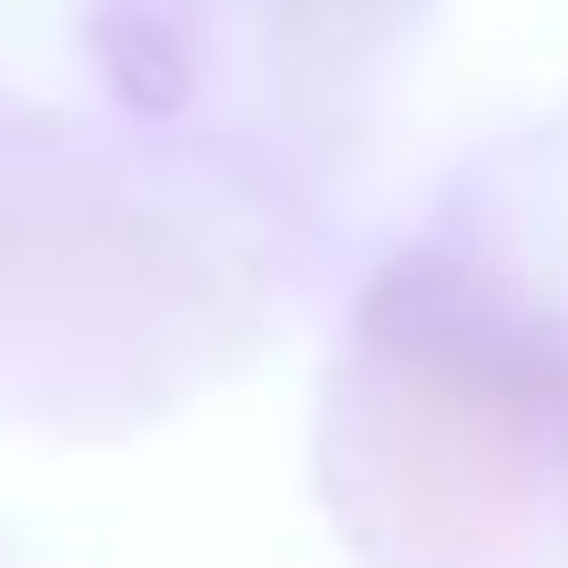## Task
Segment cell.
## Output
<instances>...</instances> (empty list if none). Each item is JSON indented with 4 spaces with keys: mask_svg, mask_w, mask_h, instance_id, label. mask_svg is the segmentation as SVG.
<instances>
[{
    "mask_svg": "<svg viewBox=\"0 0 568 568\" xmlns=\"http://www.w3.org/2000/svg\"><path fill=\"white\" fill-rule=\"evenodd\" d=\"M368 352L418 426V510L452 551H518L568 485V352L452 260H402L368 293Z\"/></svg>",
    "mask_w": 568,
    "mask_h": 568,
    "instance_id": "cell-1",
    "label": "cell"
},
{
    "mask_svg": "<svg viewBox=\"0 0 568 568\" xmlns=\"http://www.w3.org/2000/svg\"><path fill=\"white\" fill-rule=\"evenodd\" d=\"M92 59L134 118L193 101V9L184 0H92Z\"/></svg>",
    "mask_w": 568,
    "mask_h": 568,
    "instance_id": "cell-2",
    "label": "cell"
}]
</instances>
